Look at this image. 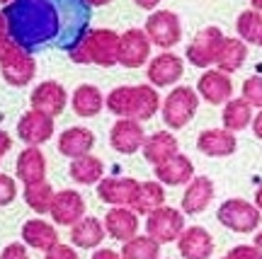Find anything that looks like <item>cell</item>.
I'll list each match as a JSON object with an SVG mask.
<instances>
[{"label":"cell","mask_w":262,"mask_h":259,"mask_svg":"<svg viewBox=\"0 0 262 259\" xmlns=\"http://www.w3.org/2000/svg\"><path fill=\"white\" fill-rule=\"evenodd\" d=\"M0 73H3V80L8 85L25 87L37 75V61H34V56L29 51H25L22 46H17L12 41V46L0 56Z\"/></svg>","instance_id":"obj_5"},{"label":"cell","mask_w":262,"mask_h":259,"mask_svg":"<svg viewBox=\"0 0 262 259\" xmlns=\"http://www.w3.org/2000/svg\"><path fill=\"white\" fill-rule=\"evenodd\" d=\"M221 259H260V257H257V252H255L253 245H238V247H233V250Z\"/></svg>","instance_id":"obj_40"},{"label":"cell","mask_w":262,"mask_h":259,"mask_svg":"<svg viewBox=\"0 0 262 259\" xmlns=\"http://www.w3.org/2000/svg\"><path fill=\"white\" fill-rule=\"evenodd\" d=\"M143 32L148 34L150 44L163 49V51H170L182 41V22L170 10H153V15H148V19H146Z\"/></svg>","instance_id":"obj_6"},{"label":"cell","mask_w":262,"mask_h":259,"mask_svg":"<svg viewBox=\"0 0 262 259\" xmlns=\"http://www.w3.org/2000/svg\"><path fill=\"white\" fill-rule=\"evenodd\" d=\"M150 39L143 29H126L119 34V65L124 68H141L150 61Z\"/></svg>","instance_id":"obj_9"},{"label":"cell","mask_w":262,"mask_h":259,"mask_svg":"<svg viewBox=\"0 0 262 259\" xmlns=\"http://www.w3.org/2000/svg\"><path fill=\"white\" fill-rule=\"evenodd\" d=\"M17 177H19V182H25V186L44 182V177H47V157H44V153L37 146H27V148L19 153Z\"/></svg>","instance_id":"obj_25"},{"label":"cell","mask_w":262,"mask_h":259,"mask_svg":"<svg viewBox=\"0 0 262 259\" xmlns=\"http://www.w3.org/2000/svg\"><path fill=\"white\" fill-rule=\"evenodd\" d=\"M110 143L117 153L122 155H134L136 150L143 148L146 143V131L136 119H119L110 131Z\"/></svg>","instance_id":"obj_15"},{"label":"cell","mask_w":262,"mask_h":259,"mask_svg":"<svg viewBox=\"0 0 262 259\" xmlns=\"http://www.w3.org/2000/svg\"><path fill=\"white\" fill-rule=\"evenodd\" d=\"M253 133H255V138L262 140V109L255 114V119H253Z\"/></svg>","instance_id":"obj_45"},{"label":"cell","mask_w":262,"mask_h":259,"mask_svg":"<svg viewBox=\"0 0 262 259\" xmlns=\"http://www.w3.org/2000/svg\"><path fill=\"white\" fill-rule=\"evenodd\" d=\"M141 10H156L160 5V0H134Z\"/></svg>","instance_id":"obj_46"},{"label":"cell","mask_w":262,"mask_h":259,"mask_svg":"<svg viewBox=\"0 0 262 259\" xmlns=\"http://www.w3.org/2000/svg\"><path fill=\"white\" fill-rule=\"evenodd\" d=\"M104 230L110 238L119 242H126L139 235V213L129 206H114L104 216Z\"/></svg>","instance_id":"obj_17"},{"label":"cell","mask_w":262,"mask_h":259,"mask_svg":"<svg viewBox=\"0 0 262 259\" xmlns=\"http://www.w3.org/2000/svg\"><path fill=\"white\" fill-rule=\"evenodd\" d=\"M10 3H12V0H0V5H10Z\"/></svg>","instance_id":"obj_51"},{"label":"cell","mask_w":262,"mask_h":259,"mask_svg":"<svg viewBox=\"0 0 262 259\" xmlns=\"http://www.w3.org/2000/svg\"><path fill=\"white\" fill-rule=\"evenodd\" d=\"M71 107L78 116L83 119H90V116H97L104 107V97L100 92L97 85H78L73 90V97H71Z\"/></svg>","instance_id":"obj_28"},{"label":"cell","mask_w":262,"mask_h":259,"mask_svg":"<svg viewBox=\"0 0 262 259\" xmlns=\"http://www.w3.org/2000/svg\"><path fill=\"white\" fill-rule=\"evenodd\" d=\"M219 223L233 232H255L260 228V208L245 199H228L216 211Z\"/></svg>","instance_id":"obj_4"},{"label":"cell","mask_w":262,"mask_h":259,"mask_svg":"<svg viewBox=\"0 0 262 259\" xmlns=\"http://www.w3.org/2000/svg\"><path fill=\"white\" fill-rule=\"evenodd\" d=\"M141 182L131 179V177H102L97 184V196L110 206H129L139 194Z\"/></svg>","instance_id":"obj_14"},{"label":"cell","mask_w":262,"mask_h":259,"mask_svg":"<svg viewBox=\"0 0 262 259\" xmlns=\"http://www.w3.org/2000/svg\"><path fill=\"white\" fill-rule=\"evenodd\" d=\"M104 223L93 218V216H85L83 221H78L71 228V242H73L75 247H80V250H95V247H100L104 240Z\"/></svg>","instance_id":"obj_27"},{"label":"cell","mask_w":262,"mask_h":259,"mask_svg":"<svg viewBox=\"0 0 262 259\" xmlns=\"http://www.w3.org/2000/svg\"><path fill=\"white\" fill-rule=\"evenodd\" d=\"M22 240H25V245L39 252H49L58 245V232L51 223L41 221V218H32L22 225Z\"/></svg>","instance_id":"obj_26"},{"label":"cell","mask_w":262,"mask_h":259,"mask_svg":"<svg viewBox=\"0 0 262 259\" xmlns=\"http://www.w3.org/2000/svg\"><path fill=\"white\" fill-rule=\"evenodd\" d=\"M44 259H80V257H78V252H75L73 247H68V245H61V242H58L54 250L47 252V257Z\"/></svg>","instance_id":"obj_41"},{"label":"cell","mask_w":262,"mask_h":259,"mask_svg":"<svg viewBox=\"0 0 262 259\" xmlns=\"http://www.w3.org/2000/svg\"><path fill=\"white\" fill-rule=\"evenodd\" d=\"M185 232V213L170 206H160L146 218V235H150L156 242H178Z\"/></svg>","instance_id":"obj_7"},{"label":"cell","mask_w":262,"mask_h":259,"mask_svg":"<svg viewBox=\"0 0 262 259\" xmlns=\"http://www.w3.org/2000/svg\"><path fill=\"white\" fill-rule=\"evenodd\" d=\"M211 199H214V182L209 177H194L182 194V213L196 216L211 204Z\"/></svg>","instance_id":"obj_22"},{"label":"cell","mask_w":262,"mask_h":259,"mask_svg":"<svg viewBox=\"0 0 262 259\" xmlns=\"http://www.w3.org/2000/svg\"><path fill=\"white\" fill-rule=\"evenodd\" d=\"M255 206H257V208H260V213H262V186L255 192Z\"/></svg>","instance_id":"obj_49"},{"label":"cell","mask_w":262,"mask_h":259,"mask_svg":"<svg viewBox=\"0 0 262 259\" xmlns=\"http://www.w3.org/2000/svg\"><path fill=\"white\" fill-rule=\"evenodd\" d=\"M156 177H158L160 184L165 186H182V184H189L194 179V165L187 155H178L168 157L165 162L156 165Z\"/></svg>","instance_id":"obj_18"},{"label":"cell","mask_w":262,"mask_h":259,"mask_svg":"<svg viewBox=\"0 0 262 259\" xmlns=\"http://www.w3.org/2000/svg\"><path fill=\"white\" fill-rule=\"evenodd\" d=\"M122 259H158L160 257V242H156L150 235H136L124 242Z\"/></svg>","instance_id":"obj_34"},{"label":"cell","mask_w":262,"mask_h":259,"mask_svg":"<svg viewBox=\"0 0 262 259\" xmlns=\"http://www.w3.org/2000/svg\"><path fill=\"white\" fill-rule=\"evenodd\" d=\"M15 196H17V184H15V179L10 175H3V172H0V206L12 204Z\"/></svg>","instance_id":"obj_38"},{"label":"cell","mask_w":262,"mask_h":259,"mask_svg":"<svg viewBox=\"0 0 262 259\" xmlns=\"http://www.w3.org/2000/svg\"><path fill=\"white\" fill-rule=\"evenodd\" d=\"M104 177V162L95 155H83L75 157L71 162V179L78 184H100V179Z\"/></svg>","instance_id":"obj_31"},{"label":"cell","mask_w":262,"mask_h":259,"mask_svg":"<svg viewBox=\"0 0 262 259\" xmlns=\"http://www.w3.org/2000/svg\"><path fill=\"white\" fill-rule=\"evenodd\" d=\"M163 102L160 95L153 85H134V109H131V119L136 121H148L156 116V111H160Z\"/></svg>","instance_id":"obj_29"},{"label":"cell","mask_w":262,"mask_h":259,"mask_svg":"<svg viewBox=\"0 0 262 259\" xmlns=\"http://www.w3.org/2000/svg\"><path fill=\"white\" fill-rule=\"evenodd\" d=\"M54 186L49 184L47 179L44 182H37V184H27L25 186V201L34 213H49L51 211V204H54Z\"/></svg>","instance_id":"obj_35"},{"label":"cell","mask_w":262,"mask_h":259,"mask_svg":"<svg viewBox=\"0 0 262 259\" xmlns=\"http://www.w3.org/2000/svg\"><path fill=\"white\" fill-rule=\"evenodd\" d=\"M95 146V133L85 126H71L66 129L61 136H58V153L66 157H83L88 155Z\"/></svg>","instance_id":"obj_23"},{"label":"cell","mask_w":262,"mask_h":259,"mask_svg":"<svg viewBox=\"0 0 262 259\" xmlns=\"http://www.w3.org/2000/svg\"><path fill=\"white\" fill-rule=\"evenodd\" d=\"M235 148H238V138L226 129H206L196 138V150L209 157H228L235 153Z\"/></svg>","instance_id":"obj_20"},{"label":"cell","mask_w":262,"mask_h":259,"mask_svg":"<svg viewBox=\"0 0 262 259\" xmlns=\"http://www.w3.org/2000/svg\"><path fill=\"white\" fill-rule=\"evenodd\" d=\"M182 73H185V61L178 54H170V51L150 58L148 68H146L148 85H153L156 90L158 87H172V85H178Z\"/></svg>","instance_id":"obj_10"},{"label":"cell","mask_w":262,"mask_h":259,"mask_svg":"<svg viewBox=\"0 0 262 259\" xmlns=\"http://www.w3.org/2000/svg\"><path fill=\"white\" fill-rule=\"evenodd\" d=\"M71 61L80 65L95 63L102 68H112L119 63V34L112 29H90L71 51Z\"/></svg>","instance_id":"obj_2"},{"label":"cell","mask_w":262,"mask_h":259,"mask_svg":"<svg viewBox=\"0 0 262 259\" xmlns=\"http://www.w3.org/2000/svg\"><path fill=\"white\" fill-rule=\"evenodd\" d=\"M243 100L253 109H262V75H250L243 83Z\"/></svg>","instance_id":"obj_37"},{"label":"cell","mask_w":262,"mask_h":259,"mask_svg":"<svg viewBox=\"0 0 262 259\" xmlns=\"http://www.w3.org/2000/svg\"><path fill=\"white\" fill-rule=\"evenodd\" d=\"M255 119L253 107L245 102L243 97H233L224 104V111H221V121H224V129L235 133V131H243L245 126H250Z\"/></svg>","instance_id":"obj_30"},{"label":"cell","mask_w":262,"mask_h":259,"mask_svg":"<svg viewBox=\"0 0 262 259\" xmlns=\"http://www.w3.org/2000/svg\"><path fill=\"white\" fill-rule=\"evenodd\" d=\"M54 116H49L44 111L29 109L25 111L17 121V136L19 140H25L27 146H41L54 136Z\"/></svg>","instance_id":"obj_12"},{"label":"cell","mask_w":262,"mask_h":259,"mask_svg":"<svg viewBox=\"0 0 262 259\" xmlns=\"http://www.w3.org/2000/svg\"><path fill=\"white\" fill-rule=\"evenodd\" d=\"M3 15L10 39L29 54L49 44L71 51L90 32V5L85 0H12Z\"/></svg>","instance_id":"obj_1"},{"label":"cell","mask_w":262,"mask_h":259,"mask_svg":"<svg viewBox=\"0 0 262 259\" xmlns=\"http://www.w3.org/2000/svg\"><path fill=\"white\" fill-rule=\"evenodd\" d=\"M248 58V44L238 37H224L219 44V54H216V63L214 68L221 73L231 75L235 70H241Z\"/></svg>","instance_id":"obj_21"},{"label":"cell","mask_w":262,"mask_h":259,"mask_svg":"<svg viewBox=\"0 0 262 259\" xmlns=\"http://www.w3.org/2000/svg\"><path fill=\"white\" fill-rule=\"evenodd\" d=\"M12 46V39H10V29H8V19L0 12V56L5 54L8 49Z\"/></svg>","instance_id":"obj_42"},{"label":"cell","mask_w":262,"mask_h":259,"mask_svg":"<svg viewBox=\"0 0 262 259\" xmlns=\"http://www.w3.org/2000/svg\"><path fill=\"white\" fill-rule=\"evenodd\" d=\"M196 109H199V95H196V90L187 87V85H178L165 97V102L160 107V116H163L168 129L178 131V129H185L189 121L194 119Z\"/></svg>","instance_id":"obj_3"},{"label":"cell","mask_w":262,"mask_h":259,"mask_svg":"<svg viewBox=\"0 0 262 259\" xmlns=\"http://www.w3.org/2000/svg\"><path fill=\"white\" fill-rule=\"evenodd\" d=\"M253 247H255V252H257V257L262 259V230L255 235V242H253Z\"/></svg>","instance_id":"obj_47"},{"label":"cell","mask_w":262,"mask_h":259,"mask_svg":"<svg viewBox=\"0 0 262 259\" xmlns=\"http://www.w3.org/2000/svg\"><path fill=\"white\" fill-rule=\"evenodd\" d=\"M196 95L199 100H204L206 104H226L228 100H233V83H231V75L221 73L216 68H209L199 75L196 80Z\"/></svg>","instance_id":"obj_11"},{"label":"cell","mask_w":262,"mask_h":259,"mask_svg":"<svg viewBox=\"0 0 262 259\" xmlns=\"http://www.w3.org/2000/svg\"><path fill=\"white\" fill-rule=\"evenodd\" d=\"M160 206H165V189L160 182H141L139 194L134 199L131 208L141 216H150L153 211H158Z\"/></svg>","instance_id":"obj_32"},{"label":"cell","mask_w":262,"mask_h":259,"mask_svg":"<svg viewBox=\"0 0 262 259\" xmlns=\"http://www.w3.org/2000/svg\"><path fill=\"white\" fill-rule=\"evenodd\" d=\"M29 102H32V109L44 111L49 116H58V114H63L66 104H68V92L56 80H44L32 90Z\"/></svg>","instance_id":"obj_13"},{"label":"cell","mask_w":262,"mask_h":259,"mask_svg":"<svg viewBox=\"0 0 262 259\" xmlns=\"http://www.w3.org/2000/svg\"><path fill=\"white\" fill-rule=\"evenodd\" d=\"M51 218L56 225H68L73 228L78 221L85 218V199L75 189H63L54 196V204H51Z\"/></svg>","instance_id":"obj_16"},{"label":"cell","mask_w":262,"mask_h":259,"mask_svg":"<svg viewBox=\"0 0 262 259\" xmlns=\"http://www.w3.org/2000/svg\"><path fill=\"white\" fill-rule=\"evenodd\" d=\"M141 153H143V157L148 160L150 165L156 167V165H160V162H165L168 157L178 155L180 143L170 131H156L153 136H146V143H143Z\"/></svg>","instance_id":"obj_24"},{"label":"cell","mask_w":262,"mask_h":259,"mask_svg":"<svg viewBox=\"0 0 262 259\" xmlns=\"http://www.w3.org/2000/svg\"><path fill=\"white\" fill-rule=\"evenodd\" d=\"M0 259H29L27 247L22 242H10L8 247L0 252Z\"/></svg>","instance_id":"obj_39"},{"label":"cell","mask_w":262,"mask_h":259,"mask_svg":"<svg viewBox=\"0 0 262 259\" xmlns=\"http://www.w3.org/2000/svg\"><path fill=\"white\" fill-rule=\"evenodd\" d=\"M104 107L112 111L119 119H131V109H134V85H119L107 95Z\"/></svg>","instance_id":"obj_36"},{"label":"cell","mask_w":262,"mask_h":259,"mask_svg":"<svg viewBox=\"0 0 262 259\" xmlns=\"http://www.w3.org/2000/svg\"><path fill=\"white\" fill-rule=\"evenodd\" d=\"M250 5H253V10L262 12V0H250Z\"/></svg>","instance_id":"obj_50"},{"label":"cell","mask_w":262,"mask_h":259,"mask_svg":"<svg viewBox=\"0 0 262 259\" xmlns=\"http://www.w3.org/2000/svg\"><path fill=\"white\" fill-rule=\"evenodd\" d=\"M178 247L185 259H209L214 254V238L202 225H192L180 235Z\"/></svg>","instance_id":"obj_19"},{"label":"cell","mask_w":262,"mask_h":259,"mask_svg":"<svg viewBox=\"0 0 262 259\" xmlns=\"http://www.w3.org/2000/svg\"><path fill=\"white\" fill-rule=\"evenodd\" d=\"M224 39V32L219 27H204L194 34V39L187 44V61L199 70H209L216 63V54H219V44Z\"/></svg>","instance_id":"obj_8"},{"label":"cell","mask_w":262,"mask_h":259,"mask_svg":"<svg viewBox=\"0 0 262 259\" xmlns=\"http://www.w3.org/2000/svg\"><path fill=\"white\" fill-rule=\"evenodd\" d=\"M10 148H12V138H10L5 131H0V160L5 157V153H8Z\"/></svg>","instance_id":"obj_43"},{"label":"cell","mask_w":262,"mask_h":259,"mask_svg":"<svg viewBox=\"0 0 262 259\" xmlns=\"http://www.w3.org/2000/svg\"><path fill=\"white\" fill-rule=\"evenodd\" d=\"M235 32H238V39H243L245 44L262 46V12L243 10L235 19Z\"/></svg>","instance_id":"obj_33"},{"label":"cell","mask_w":262,"mask_h":259,"mask_svg":"<svg viewBox=\"0 0 262 259\" xmlns=\"http://www.w3.org/2000/svg\"><path fill=\"white\" fill-rule=\"evenodd\" d=\"M93 259H122V254L114 250H97L93 254Z\"/></svg>","instance_id":"obj_44"},{"label":"cell","mask_w":262,"mask_h":259,"mask_svg":"<svg viewBox=\"0 0 262 259\" xmlns=\"http://www.w3.org/2000/svg\"><path fill=\"white\" fill-rule=\"evenodd\" d=\"M90 8H102V5H107V3H112V0H85Z\"/></svg>","instance_id":"obj_48"}]
</instances>
